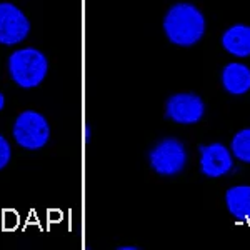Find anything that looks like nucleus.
Returning <instances> with one entry per match:
<instances>
[{
    "label": "nucleus",
    "instance_id": "1",
    "mask_svg": "<svg viewBox=\"0 0 250 250\" xmlns=\"http://www.w3.org/2000/svg\"><path fill=\"white\" fill-rule=\"evenodd\" d=\"M164 32L175 45L190 47L204 37L205 19L202 12L192 3H175L165 14Z\"/></svg>",
    "mask_w": 250,
    "mask_h": 250
},
{
    "label": "nucleus",
    "instance_id": "2",
    "mask_svg": "<svg viewBox=\"0 0 250 250\" xmlns=\"http://www.w3.org/2000/svg\"><path fill=\"white\" fill-rule=\"evenodd\" d=\"M48 70L45 55L37 48H20L9 57V74L22 88H34L43 82Z\"/></svg>",
    "mask_w": 250,
    "mask_h": 250
},
{
    "label": "nucleus",
    "instance_id": "3",
    "mask_svg": "<svg viewBox=\"0 0 250 250\" xmlns=\"http://www.w3.org/2000/svg\"><path fill=\"white\" fill-rule=\"evenodd\" d=\"M14 139L27 150H39L45 147L50 139V125L42 114L35 110H23L14 124Z\"/></svg>",
    "mask_w": 250,
    "mask_h": 250
},
{
    "label": "nucleus",
    "instance_id": "4",
    "mask_svg": "<svg viewBox=\"0 0 250 250\" xmlns=\"http://www.w3.org/2000/svg\"><path fill=\"white\" fill-rule=\"evenodd\" d=\"M150 167L160 175H177L184 170L187 164V152L180 140L177 139H164L159 142L148 154Z\"/></svg>",
    "mask_w": 250,
    "mask_h": 250
},
{
    "label": "nucleus",
    "instance_id": "5",
    "mask_svg": "<svg viewBox=\"0 0 250 250\" xmlns=\"http://www.w3.org/2000/svg\"><path fill=\"white\" fill-rule=\"evenodd\" d=\"M30 32V22L19 7L10 2L0 3V43L15 45Z\"/></svg>",
    "mask_w": 250,
    "mask_h": 250
},
{
    "label": "nucleus",
    "instance_id": "6",
    "mask_svg": "<svg viewBox=\"0 0 250 250\" xmlns=\"http://www.w3.org/2000/svg\"><path fill=\"white\" fill-rule=\"evenodd\" d=\"M204 100L197 94H175L167 100V117L177 124H197L204 117Z\"/></svg>",
    "mask_w": 250,
    "mask_h": 250
},
{
    "label": "nucleus",
    "instance_id": "7",
    "mask_svg": "<svg viewBox=\"0 0 250 250\" xmlns=\"http://www.w3.org/2000/svg\"><path fill=\"white\" fill-rule=\"evenodd\" d=\"M233 167L232 155L224 144H210L200 147V170L205 177L217 179L229 173Z\"/></svg>",
    "mask_w": 250,
    "mask_h": 250
},
{
    "label": "nucleus",
    "instance_id": "8",
    "mask_svg": "<svg viewBox=\"0 0 250 250\" xmlns=\"http://www.w3.org/2000/svg\"><path fill=\"white\" fill-rule=\"evenodd\" d=\"M224 88L232 95H244L250 90V68L244 63L232 62L222 72Z\"/></svg>",
    "mask_w": 250,
    "mask_h": 250
},
{
    "label": "nucleus",
    "instance_id": "9",
    "mask_svg": "<svg viewBox=\"0 0 250 250\" xmlns=\"http://www.w3.org/2000/svg\"><path fill=\"white\" fill-rule=\"evenodd\" d=\"M222 45L229 54L235 57H249L250 55V25L237 23L225 30L222 37Z\"/></svg>",
    "mask_w": 250,
    "mask_h": 250
},
{
    "label": "nucleus",
    "instance_id": "10",
    "mask_svg": "<svg viewBox=\"0 0 250 250\" xmlns=\"http://www.w3.org/2000/svg\"><path fill=\"white\" fill-rule=\"evenodd\" d=\"M229 212L237 220L250 222V185H235L225 193Z\"/></svg>",
    "mask_w": 250,
    "mask_h": 250
},
{
    "label": "nucleus",
    "instance_id": "11",
    "mask_svg": "<svg viewBox=\"0 0 250 250\" xmlns=\"http://www.w3.org/2000/svg\"><path fill=\"white\" fill-rule=\"evenodd\" d=\"M232 154L242 162L250 164V128H244L233 135Z\"/></svg>",
    "mask_w": 250,
    "mask_h": 250
},
{
    "label": "nucleus",
    "instance_id": "12",
    "mask_svg": "<svg viewBox=\"0 0 250 250\" xmlns=\"http://www.w3.org/2000/svg\"><path fill=\"white\" fill-rule=\"evenodd\" d=\"M10 157H12L10 144L7 142L5 137L0 135V170H2V168L10 162Z\"/></svg>",
    "mask_w": 250,
    "mask_h": 250
},
{
    "label": "nucleus",
    "instance_id": "13",
    "mask_svg": "<svg viewBox=\"0 0 250 250\" xmlns=\"http://www.w3.org/2000/svg\"><path fill=\"white\" fill-rule=\"evenodd\" d=\"M3 105H5V97H3V94L0 92V110L3 108Z\"/></svg>",
    "mask_w": 250,
    "mask_h": 250
}]
</instances>
